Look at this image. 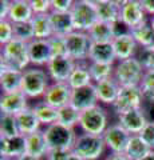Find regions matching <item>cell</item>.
<instances>
[{"label":"cell","mask_w":154,"mask_h":160,"mask_svg":"<svg viewBox=\"0 0 154 160\" xmlns=\"http://www.w3.org/2000/svg\"><path fill=\"white\" fill-rule=\"evenodd\" d=\"M31 66L28 55V43H24L19 39H13L9 43L2 46V56H0V69H18L26 71Z\"/></svg>","instance_id":"6da1fadb"},{"label":"cell","mask_w":154,"mask_h":160,"mask_svg":"<svg viewBox=\"0 0 154 160\" xmlns=\"http://www.w3.org/2000/svg\"><path fill=\"white\" fill-rule=\"evenodd\" d=\"M50 84H51V79H50L46 68L31 66L26 71H23L22 91L28 99H43Z\"/></svg>","instance_id":"7a4b0ae2"},{"label":"cell","mask_w":154,"mask_h":160,"mask_svg":"<svg viewBox=\"0 0 154 160\" xmlns=\"http://www.w3.org/2000/svg\"><path fill=\"white\" fill-rule=\"evenodd\" d=\"M109 126H110V123H109V112L103 106L98 104V106L93 108L82 111L78 127L81 128L82 133L102 136Z\"/></svg>","instance_id":"3957f363"},{"label":"cell","mask_w":154,"mask_h":160,"mask_svg":"<svg viewBox=\"0 0 154 160\" xmlns=\"http://www.w3.org/2000/svg\"><path fill=\"white\" fill-rule=\"evenodd\" d=\"M43 133L46 138L48 149H64L72 151L74 144L77 142L78 133L74 128L64 127L59 123H54L51 126L43 128Z\"/></svg>","instance_id":"277c9868"},{"label":"cell","mask_w":154,"mask_h":160,"mask_svg":"<svg viewBox=\"0 0 154 160\" xmlns=\"http://www.w3.org/2000/svg\"><path fill=\"white\" fill-rule=\"evenodd\" d=\"M145 71L137 58L117 62L114 68V78L121 87H140Z\"/></svg>","instance_id":"5b68a950"},{"label":"cell","mask_w":154,"mask_h":160,"mask_svg":"<svg viewBox=\"0 0 154 160\" xmlns=\"http://www.w3.org/2000/svg\"><path fill=\"white\" fill-rule=\"evenodd\" d=\"M74 29L79 32H88L98 22L95 3L93 0H75L70 12Z\"/></svg>","instance_id":"8992f818"},{"label":"cell","mask_w":154,"mask_h":160,"mask_svg":"<svg viewBox=\"0 0 154 160\" xmlns=\"http://www.w3.org/2000/svg\"><path fill=\"white\" fill-rule=\"evenodd\" d=\"M106 144L102 136L90 133H79L74 144L72 152L83 160H98L106 151Z\"/></svg>","instance_id":"52a82bcc"},{"label":"cell","mask_w":154,"mask_h":160,"mask_svg":"<svg viewBox=\"0 0 154 160\" xmlns=\"http://www.w3.org/2000/svg\"><path fill=\"white\" fill-rule=\"evenodd\" d=\"M143 96L140 87H121L115 103L111 106V111L118 116L127 111L143 107Z\"/></svg>","instance_id":"ba28073f"},{"label":"cell","mask_w":154,"mask_h":160,"mask_svg":"<svg viewBox=\"0 0 154 160\" xmlns=\"http://www.w3.org/2000/svg\"><path fill=\"white\" fill-rule=\"evenodd\" d=\"M67 55L77 63L88 62V52L91 47V40L86 32L74 31L66 36Z\"/></svg>","instance_id":"9c48e42d"},{"label":"cell","mask_w":154,"mask_h":160,"mask_svg":"<svg viewBox=\"0 0 154 160\" xmlns=\"http://www.w3.org/2000/svg\"><path fill=\"white\" fill-rule=\"evenodd\" d=\"M145 9L140 0H123L121 6V23L129 31L137 28L138 26L147 20Z\"/></svg>","instance_id":"30bf717a"},{"label":"cell","mask_w":154,"mask_h":160,"mask_svg":"<svg viewBox=\"0 0 154 160\" xmlns=\"http://www.w3.org/2000/svg\"><path fill=\"white\" fill-rule=\"evenodd\" d=\"M107 149L113 153H125L131 135L118 122L111 123L102 135Z\"/></svg>","instance_id":"8fae6325"},{"label":"cell","mask_w":154,"mask_h":160,"mask_svg":"<svg viewBox=\"0 0 154 160\" xmlns=\"http://www.w3.org/2000/svg\"><path fill=\"white\" fill-rule=\"evenodd\" d=\"M75 66L77 62L70 56H59L50 60L46 66V71L52 83H67Z\"/></svg>","instance_id":"7c38bea8"},{"label":"cell","mask_w":154,"mask_h":160,"mask_svg":"<svg viewBox=\"0 0 154 160\" xmlns=\"http://www.w3.org/2000/svg\"><path fill=\"white\" fill-rule=\"evenodd\" d=\"M111 43H113L114 52H115L117 62L135 58L138 51H140V46L137 44L135 39L133 38V35L130 32L118 33Z\"/></svg>","instance_id":"4fadbf2b"},{"label":"cell","mask_w":154,"mask_h":160,"mask_svg":"<svg viewBox=\"0 0 154 160\" xmlns=\"http://www.w3.org/2000/svg\"><path fill=\"white\" fill-rule=\"evenodd\" d=\"M71 93L72 89L67 83H52L50 84L46 93L42 100H44L47 104H50L54 108H62L71 102Z\"/></svg>","instance_id":"5bb4252c"},{"label":"cell","mask_w":154,"mask_h":160,"mask_svg":"<svg viewBox=\"0 0 154 160\" xmlns=\"http://www.w3.org/2000/svg\"><path fill=\"white\" fill-rule=\"evenodd\" d=\"M147 122L149 119L143 107L118 115V123L130 135H140Z\"/></svg>","instance_id":"9a60e30c"},{"label":"cell","mask_w":154,"mask_h":160,"mask_svg":"<svg viewBox=\"0 0 154 160\" xmlns=\"http://www.w3.org/2000/svg\"><path fill=\"white\" fill-rule=\"evenodd\" d=\"M28 100L29 99L24 95L23 91L2 93V96H0V111H2V113L16 116L18 113L29 108Z\"/></svg>","instance_id":"2e32d148"},{"label":"cell","mask_w":154,"mask_h":160,"mask_svg":"<svg viewBox=\"0 0 154 160\" xmlns=\"http://www.w3.org/2000/svg\"><path fill=\"white\" fill-rule=\"evenodd\" d=\"M99 22L121 26V6L122 2L115 0H94Z\"/></svg>","instance_id":"e0dca14e"},{"label":"cell","mask_w":154,"mask_h":160,"mask_svg":"<svg viewBox=\"0 0 154 160\" xmlns=\"http://www.w3.org/2000/svg\"><path fill=\"white\" fill-rule=\"evenodd\" d=\"M28 55L32 67H46L52 59L48 40L34 39L28 43Z\"/></svg>","instance_id":"ac0fdd59"},{"label":"cell","mask_w":154,"mask_h":160,"mask_svg":"<svg viewBox=\"0 0 154 160\" xmlns=\"http://www.w3.org/2000/svg\"><path fill=\"white\" fill-rule=\"evenodd\" d=\"M70 103L74 107H77L81 112L98 106L99 102H98V96H97V91H95V84L93 83L87 87L72 89Z\"/></svg>","instance_id":"d6986e66"},{"label":"cell","mask_w":154,"mask_h":160,"mask_svg":"<svg viewBox=\"0 0 154 160\" xmlns=\"http://www.w3.org/2000/svg\"><path fill=\"white\" fill-rule=\"evenodd\" d=\"M27 152L26 136L18 135L15 138H0V155L7 159H19Z\"/></svg>","instance_id":"ffe728a7"},{"label":"cell","mask_w":154,"mask_h":160,"mask_svg":"<svg viewBox=\"0 0 154 160\" xmlns=\"http://www.w3.org/2000/svg\"><path fill=\"white\" fill-rule=\"evenodd\" d=\"M119 89L121 86L115 80V78H110L106 79L103 82L95 83V91H97V96H98V102L101 106H113L115 103V100L118 98Z\"/></svg>","instance_id":"44dd1931"},{"label":"cell","mask_w":154,"mask_h":160,"mask_svg":"<svg viewBox=\"0 0 154 160\" xmlns=\"http://www.w3.org/2000/svg\"><path fill=\"white\" fill-rule=\"evenodd\" d=\"M118 33H121L118 26L99 22V20L95 23V26L87 32L88 38H90L93 43H111Z\"/></svg>","instance_id":"7402d4cb"},{"label":"cell","mask_w":154,"mask_h":160,"mask_svg":"<svg viewBox=\"0 0 154 160\" xmlns=\"http://www.w3.org/2000/svg\"><path fill=\"white\" fill-rule=\"evenodd\" d=\"M88 62L115 64L117 58L113 48V43H93L88 52Z\"/></svg>","instance_id":"603a6c76"},{"label":"cell","mask_w":154,"mask_h":160,"mask_svg":"<svg viewBox=\"0 0 154 160\" xmlns=\"http://www.w3.org/2000/svg\"><path fill=\"white\" fill-rule=\"evenodd\" d=\"M22 83H23V71L18 69H0V88L2 93H9L22 91Z\"/></svg>","instance_id":"cb8c5ba5"},{"label":"cell","mask_w":154,"mask_h":160,"mask_svg":"<svg viewBox=\"0 0 154 160\" xmlns=\"http://www.w3.org/2000/svg\"><path fill=\"white\" fill-rule=\"evenodd\" d=\"M34 11L29 0H11L8 20L11 23H27L34 19Z\"/></svg>","instance_id":"d4e9b609"},{"label":"cell","mask_w":154,"mask_h":160,"mask_svg":"<svg viewBox=\"0 0 154 160\" xmlns=\"http://www.w3.org/2000/svg\"><path fill=\"white\" fill-rule=\"evenodd\" d=\"M26 144H27V153L32 155V156H35L40 160L46 158L50 151L46 138H44V133H43V129H39L36 132L27 135Z\"/></svg>","instance_id":"484cf974"},{"label":"cell","mask_w":154,"mask_h":160,"mask_svg":"<svg viewBox=\"0 0 154 160\" xmlns=\"http://www.w3.org/2000/svg\"><path fill=\"white\" fill-rule=\"evenodd\" d=\"M50 22H51L52 33L55 36H63L66 38L67 35L74 32V24L70 13H56L51 12L50 13Z\"/></svg>","instance_id":"4316f807"},{"label":"cell","mask_w":154,"mask_h":160,"mask_svg":"<svg viewBox=\"0 0 154 160\" xmlns=\"http://www.w3.org/2000/svg\"><path fill=\"white\" fill-rule=\"evenodd\" d=\"M129 32L135 39L140 48H154V27L150 23V18Z\"/></svg>","instance_id":"83f0119b"},{"label":"cell","mask_w":154,"mask_h":160,"mask_svg":"<svg viewBox=\"0 0 154 160\" xmlns=\"http://www.w3.org/2000/svg\"><path fill=\"white\" fill-rule=\"evenodd\" d=\"M67 84L71 87V89L83 88V87H87V86H90V84H93L90 69H88V62L77 63V66L74 68Z\"/></svg>","instance_id":"f1b7e54d"},{"label":"cell","mask_w":154,"mask_h":160,"mask_svg":"<svg viewBox=\"0 0 154 160\" xmlns=\"http://www.w3.org/2000/svg\"><path fill=\"white\" fill-rule=\"evenodd\" d=\"M16 122H18L19 132H20V135H24V136L42 129L40 128L42 124L39 122V119L36 118V115L34 113L31 106H29V108H27L26 111L16 115Z\"/></svg>","instance_id":"f546056e"},{"label":"cell","mask_w":154,"mask_h":160,"mask_svg":"<svg viewBox=\"0 0 154 160\" xmlns=\"http://www.w3.org/2000/svg\"><path fill=\"white\" fill-rule=\"evenodd\" d=\"M31 108L42 126L47 127L54 123H58V109L47 104L44 100H38L32 104Z\"/></svg>","instance_id":"4dcf8cb0"},{"label":"cell","mask_w":154,"mask_h":160,"mask_svg":"<svg viewBox=\"0 0 154 160\" xmlns=\"http://www.w3.org/2000/svg\"><path fill=\"white\" fill-rule=\"evenodd\" d=\"M81 113L82 112L70 103V104H67V106L58 109V123L62 124L64 127L75 129V127L79 126Z\"/></svg>","instance_id":"1f68e13d"},{"label":"cell","mask_w":154,"mask_h":160,"mask_svg":"<svg viewBox=\"0 0 154 160\" xmlns=\"http://www.w3.org/2000/svg\"><path fill=\"white\" fill-rule=\"evenodd\" d=\"M150 151H151L150 147L143 142L140 135H131L130 140H129V144L126 147L125 153L131 160H140L143 156H146Z\"/></svg>","instance_id":"d6a6232c"},{"label":"cell","mask_w":154,"mask_h":160,"mask_svg":"<svg viewBox=\"0 0 154 160\" xmlns=\"http://www.w3.org/2000/svg\"><path fill=\"white\" fill-rule=\"evenodd\" d=\"M35 39L39 40H48L52 36L51 22H50V15H35L31 20Z\"/></svg>","instance_id":"836d02e7"},{"label":"cell","mask_w":154,"mask_h":160,"mask_svg":"<svg viewBox=\"0 0 154 160\" xmlns=\"http://www.w3.org/2000/svg\"><path fill=\"white\" fill-rule=\"evenodd\" d=\"M114 68H115V64L88 62V69H90V75H91L94 84L113 78L114 76Z\"/></svg>","instance_id":"e575fe53"},{"label":"cell","mask_w":154,"mask_h":160,"mask_svg":"<svg viewBox=\"0 0 154 160\" xmlns=\"http://www.w3.org/2000/svg\"><path fill=\"white\" fill-rule=\"evenodd\" d=\"M18 135H20V132H19L16 116L7 113L0 115V138H15Z\"/></svg>","instance_id":"d590c367"},{"label":"cell","mask_w":154,"mask_h":160,"mask_svg":"<svg viewBox=\"0 0 154 160\" xmlns=\"http://www.w3.org/2000/svg\"><path fill=\"white\" fill-rule=\"evenodd\" d=\"M13 24V33L15 39H19L24 43H29L35 39V33H34V27L31 22L27 23H12Z\"/></svg>","instance_id":"8d00e7d4"},{"label":"cell","mask_w":154,"mask_h":160,"mask_svg":"<svg viewBox=\"0 0 154 160\" xmlns=\"http://www.w3.org/2000/svg\"><path fill=\"white\" fill-rule=\"evenodd\" d=\"M135 58L145 72H154V48H140Z\"/></svg>","instance_id":"74e56055"},{"label":"cell","mask_w":154,"mask_h":160,"mask_svg":"<svg viewBox=\"0 0 154 160\" xmlns=\"http://www.w3.org/2000/svg\"><path fill=\"white\" fill-rule=\"evenodd\" d=\"M50 48H51L52 58H59V56H68L67 55V44H66V38L63 36H55L52 35L48 39Z\"/></svg>","instance_id":"f35d334b"},{"label":"cell","mask_w":154,"mask_h":160,"mask_svg":"<svg viewBox=\"0 0 154 160\" xmlns=\"http://www.w3.org/2000/svg\"><path fill=\"white\" fill-rule=\"evenodd\" d=\"M13 39V24L9 20H0V44L4 46Z\"/></svg>","instance_id":"ab89813d"},{"label":"cell","mask_w":154,"mask_h":160,"mask_svg":"<svg viewBox=\"0 0 154 160\" xmlns=\"http://www.w3.org/2000/svg\"><path fill=\"white\" fill-rule=\"evenodd\" d=\"M74 0H51V12L70 13L74 7Z\"/></svg>","instance_id":"60d3db41"},{"label":"cell","mask_w":154,"mask_h":160,"mask_svg":"<svg viewBox=\"0 0 154 160\" xmlns=\"http://www.w3.org/2000/svg\"><path fill=\"white\" fill-rule=\"evenodd\" d=\"M34 15H50L51 13V0H29Z\"/></svg>","instance_id":"b9f144b4"},{"label":"cell","mask_w":154,"mask_h":160,"mask_svg":"<svg viewBox=\"0 0 154 160\" xmlns=\"http://www.w3.org/2000/svg\"><path fill=\"white\" fill-rule=\"evenodd\" d=\"M140 136L142 138L143 142L150 147L151 151H154V120H149L145 128L141 131Z\"/></svg>","instance_id":"7bdbcfd3"},{"label":"cell","mask_w":154,"mask_h":160,"mask_svg":"<svg viewBox=\"0 0 154 160\" xmlns=\"http://www.w3.org/2000/svg\"><path fill=\"white\" fill-rule=\"evenodd\" d=\"M72 151H64V149H50L46 160H68Z\"/></svg>","instance_id":"ee69618b"},{"label":"cell","mask_w":154,"mask_h":160,"mask_svg":"<svg viewBox=\"0 0 154 160\" xmlns=\"http://www.w3.org/2000/svg\"><path fill=\"white\" fill-rule=\"evenodd\" d=\"M141 91H153L154 92V72H145L143 79L140 84Z\"/></svg>","instance_id":"f6af8a7d"},{"label":"cell","mask_w":154,"mask_h":160,"mask_svg":"<svg viewBox=\"0 0 154 160\" xmlns=\"http://www.w3.org/2000/svg\"><path fill=\"white\" fill-rule=\"evenodd\" d=\"M11 0H2L0 2V20H8Z\"/></svg>","instance_id":"bcb514c9"},{"label":"cell","mask_w":154,"mask_h":160,"mask_svg":"<svg viewBox=\"0 0 154 160\" xmlns=\"http://www.w3.org/2000/svg\"><path fill=\"white\" fill-rule=\"evenodd\" d=\"M142 7L149 18L154 16V0H141Z\"/></svg>","instance_id":"7dc6e473"},{"label":"cell","mask_w":154,"mask_h":160,"mask_svg":"<svg viewBox=\"0 0 154 160\" xmlns=\"http://www.w3.org/2000/svg\"><path fill=\"white\" fill-rule=\"evenodd\" d=\"M105 160H131L126 153H113L110 152Z\"/></svg>","instance_id":"c3c4849f"},{"label":"cell","mask_w":154,"mask_h":160,"mask_svg":"<svg viewBox=\"0 0 154 160\" xmlns=\"http://www.w3.org/2000/svg\"><path fill=\"white\" fill-rule=\"evenodd\" d=\"M16 160H40V159H38V158H35V156H32V155H29V153H24V155H22L19 159H16Z\"/></svg>","instance_id":"681fc988"},{"label":"cell","mask_w":154,"mask_h":160,"mask_svg":"<svg viewBox=\"0 0 154 160\" xmlns=\"http://www.w3.org/2000/svg\"><path fill=\"white\" fill-rule=\"evenodd\" d=\"M140 160H154V151H150V152L146 155V156H143V158L140 159Z\"/></svg>","instance_id":"f907efd6"},{"label":"cell","mask_w":154,"mask_h":160,"mask_svg":"<svg viewBox=\"0 0 154 160\" xmlns=\"http://www.w3.org/2000/svg\"><path fill=\"white\" fill-rule=\"evenodd\" d=\"M68 160H83L82 158H79L78 155H75L74 152H71V155H70V158H68Z\"/></svg>","instance_id":"816d5d0a"},{"label":"cell","mask_w":154,"mask_h":160,"mask_svg":"<svg viewBox=\"0 0 154 160\" xmlns=\"http://www.w3.org/2000/svg\"><path fill=\"white\" fill-rule=\"evenodd\" d=\"M150 23L153 24V27H154V16H151V18H150Z\"/></svg>","instance_id":"f5cc1de1"},{"label":"cell","mask_w":154,"mask_h":160,"mask_svg":"<svg viewBox=\"0 0 154 160\" xmlns=\"http://www.w3.org/2000/svg\"><path fill=\"white\" fill-rule=\"evenodd\" d=\"M0 160H16V159H7V158H2Z\"/></svg>","instance_id":"db71d44e"}]
</instances>
